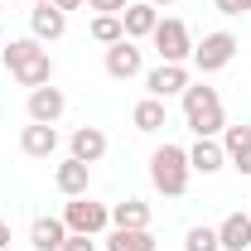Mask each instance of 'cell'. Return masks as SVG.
<instances>
[{"instance_id": "cell-1", "label": "cell", "mask_w": 251, "mask_h": 251, "mask_svg": "<svg viewBox=\"0 0 251 251\" xmlns=\"http://www.w3.org/2000/svg\"><path fill=\"white\" fill-rule=\"evenodd\" d=\"M0 58L10 68V77L20 82V87H44V82H53V58H49V49L39 44V39H10V49H0Z\"/></svg>"}, {"instance_id": "cell-2", "label": "cell", "mask_w": 251, "mask_h": 251, "mask_svg": "<svg viewBox=\"0 0 251 251\" xmlns=\"http://www.w3.org/2000/svg\"><path fill=\"white\" fill-rule=\"evenodd\" d=\"M184 121H188V130H193L198 140H218L222 130H227V111H222L218 87L188 82L184 87Z\"/></svg>"}, {"instance_id": "cell-3", "label": "cell", "mask_w": 251, "mask_h": 251, "mask_svg": "<svg viewBox=\"0 0 251 251\" xmlns=\"http://www.w3.org/2000/svg\"><path fill=\"white\" fill-rule=\"evenodd\" d=\"M188 179H193V169H188V150L184 145H169V140L155 145V155H150V184H155V193L184 198Z\"/></svg>"}, {"instance_id": "cell-4", "label": "cell", "mask_w": 251, "mask_h": 251, "mask_svg": "<svg viewBox=\"0 0 251 251\" xmlns=\"http://www.w3.org/2000/svg\"><path fill=\"white\" fill-rule=\"evenodd\" d=\"M237 49H242V44H237V34H232V29H208L198 44H193V58H188V63L208 77V73H222L227 63L237 58Z\"/></svg>"}, {"instance_id": "cell-5", "label": "cell", "mask_w": 251, "mask_h": 251, "mask_svg": "<svg viewBox=\"0 0 251 251\" xmlns=\"http://www.w3.org/2000/svg\"><path fill=\"white\" fill-rule=\"evenodd\" d=\"M150 44H155L159 63H188V58H193V34H188V25L174 20V15H159Z\"/></svg>"}, {"instance_id": "cell-6", "label": "cell", "mask_w": 251, "mask_h": 251, "mask_svg": "<svg viewBox=\"0 0 251 251\" xmlns=\"http://www.w3.org/2000/svg\"><path fill=\"white\" fill-rule=\"evenodd\" d=\"M63 227H68V232H82V237H101V232H106V227H111V208H106V203H92V198H87V193H82V198H68V203H63Z\"/></svg>"}, {"instance_id": "cell-7", "label": "cell", "mask_w": 251, "mask_h": 251, "mask_svg": "<svg viewBox=\"0 0 251 251\" xmlns=\"http://www.w3.org/2000/svg\"><path fill=\"white\" fill-rule=\"evenodd\" d=\"M106 77H116V82H130V77H140L145 73V49L135 44V39H121V44H111L106 49Z\"/></svg>"}, {"instance_id": "cell-8", "label": "cell", "mask_w": 251, "mask_h": 251, "mask_svg": "<svg viewBox=\"0 0 251 251\" xmlns=\"http://www.w3.org/2000/svg\"><path fill=\"white\" fill-rule=\"evenodd\" d=\"M25 111H29V121H39V126H58V116L68 111V97H63V87L44 82V87H34V92H29Z\"/></svg>"}, {"instance_id": "cell-9", "label": "cell", "mask_w": 251, "mask_h": 251, "mask_svg": "<svg viewBox=\"0 0 251 251\" xmlns=\"http://www.w3.org/2000/svg\"><path fill=\"white\" fill-rule=\"evenodd\" d=\"M193 82L188 77V63H159V68H150L145 73V87H150V97H184V87Z\"/></svg>"}, {"instance_id": "cell-10", "label": "cell", "mask_w": 251, "mask_h": 251, "mask_svg": "<svg viewBox=\"0 0 251 251\" xmlns=\"http://www.w3.org/2000/svg\"><path fill=\"white\" fill-rule=\"evenodd\" d=\"M218 140H222V150H227V164H232L237 174H247V179H251V121L227 126Z\"/></svg>"}, {"instance_id": "cell-11", "label": "cell", "mask_w": 251, "mask_h": 251, "mask_svg": "<svg viewBox=\"0 0 251 251\" xmlns=\"http://www.w3.org/2000/svg\"><path fill=\"white\" fill-rule=\"evenodd\" d=\"M20 150H25L29 159H53V155H58V126L29 121L25 130H20Z\"/></svg>"}, {"instance_id": "cell-12", "label": "cell", "mask_w": 251, "mask_h": 251, "mask_svg": "<svg viewBox=\"0 0 251 251\" xmlns=\"http://www.w3.org/2000/svg\"><path fill=\"white\" fill-rule=\"evenodd\" d=\"M121 25H126V39H135V44H140V39H150V34H155L159 10L150 5V0H130V5L121 10Z\"/></svg>"}, {"instance_id": "cell-13", "label": "cell", "mask_w": 251, "mask_h": 251, "mask_svg": "<svg viewBox=\"0 0 251 251\" xmlns=\"http://www.w3.org/2000/svg\"><path fill=\"white\" fill-rule=\"evenodd\" d=\"M53 184H58L63 198H82L87 193V184H92V164H82V159H63L58 169H53Z\"/></svg>"}, {"instance_id": "cell-14", "label": "cell", "mask_w": 251, "mask_h": 251, "mask_svg": "<svg viewBox=\"0 0 251 251\" xmlns=\"http://www.w3.org/2000/svg\"><path fill=\"white\" fill-rule=\"evenodd\" d=\"M68 155L82 159V164H97V159L106 155V130H97V126H77V130L68 135Z\"/></svg>"}, {"instance_id": "cell-15", "label": "cell", "mask_w": 251, "mask_h": 251, "mask_svg": "<svg viewBox=\"0 0 251 251\" xmlns=\"http://www.w3.org/2000/svg\"><path fill=\"white\" fill-rule=\"evenodd\" d=\"M29 34L39 39V44H53V39L68 34V15L53 10V5H34L29 10Z\"/></svg>"}, {"instance_id": "cell-16", "label": "cell", "mask_w": 251, "mask_h": 251, "mask_svg": "<svg viewBox=\"0 0 251 251\" xmlns=\"http://www.w3.org/2000/svg\"><path fill=\"white\" fill-rule=\"evenodd\" d=\"M188 169L193 174H218V169H227V150H222V140H193L188 145Z\"/></svg>"}, {"instance_id": "cell-17", "label": "cell", "mask_w": 251, "mask_h": 251, "mask_svg": "<svg viewBox=\"0 0 251 251\" xmlns=\"http://www.w3.org/2000/svg\"><path fill=\"white\" fill-rule=\"evenodd\" d=\"M218 242H222V251H251V218L247 213H227L218 222Z\"/></svg>"}, {"instance_id": "cell-18", "label": "cell", "mask_w": 251, "mask_h": 251, "mask_svg": "<svg viewBox=\"0 0 251 251\" xmlns=\"http://www.w3.org/2000/svg\"><path fill=\"white\" fill-rule=\"evenodd\" d=\"M63 242H68L63 218H34V227H29V251H58Z\"/></svg>"}, {"instance_id": "cell-19", "label": "cell", "mask_w": 251, "mask_h": 251, "mask_svg": "<svg viewBox=\"0 0 251 251\" xmlns=\"http://www.w3.org/2000/svg\"><path fill=\"white\" fill-rule=\"evenodd\" d=\"M106 251H155V232L150 227H111Z\"/></svg>"}, {"instance_id": "cell-20", "label": "cell", "mask_w": 251, "mask_h": 251, "mask_svg": "<svg viewBox=\"0 0 251 251\" xmlns=\"http://www.w3.org/2000/svg\"><path fill=\"white\" fill-rule=\"evenodd\" d=\"M130 121H135V130H140V135H155V130H164V126H169V111H164V101H159V97H145V101H135Z\"/></svg>"}, {"instance_id": "cell-21", "label": "cell", "mask_w": 251, "mask_h": 251, "mask_svg": "<svg viewBox=\"0 0 251 251\" xmlns=\"http://www.w3.org/2000/svg\"><path fill=\"white\" fill-rule=\"evenodd\" d=\"M111 227H150V203H145V198L111 203Z\"/></svg>"}, {"instance_id": "cell-22", "label": "cell", "mask_w": 251, "mask_h": 251, "mask_svg": "<svg viewBox=\"0 0 251 251\" xmlns=\"http://www.w3.org/2000/svg\"><path fill=\"white\" fill-rule=\"evenodd\" d=\"M87 34H92L97 44L111 49V44H121V39H126V25H121V15H97L92 25H87Z\"/></svg>"}, {"instance_id": "cell-23", "label": "cell", "mask_w": 251, "mask_h": 251, "mask_svg": "<svg viewBox=\"0 0 251 251\" xmlns=\"http://www.w3.org/2000/svg\"><path fill=\"white\" fill-rule=\"evenodd\" d=\"M184 251H222V242H218V227H188L184 232Z\"/></svg>"}, {"instance_id": "cell-24", "label": "cell", "mask_w": 251, "mask_h": 251, "mask_svg": "<svg viewBox=\"0 0 251 251\" xmlns=\"http://www.w3.org/2000/svg\"><path fill=\"white\" fill-rule=\"evenodd\" d=\"M213 10L227 15V20H237V15H251V0H213Z\"/></svg>"}, {"instance_id": "cell-25", "label": "cell", "mask_w": 251, "mask_h": 251, "mask_svg": "<svg viewBox=\"0 0 251 251\" xmlns=\"http://www.w3.org/2000/svg\"><path fill=\"white\" fill-rule=\"evenodd\" d=\"M58 251H97V237H82V232H68V242Z\"/></svg>"}, {"instance_id": "cell-26", "label": "cell", "mask_w": 251, "mask_h": 251, "mask_svg": "<svg viewBox=\"0 0 251 251\" xmlns=\"http://www.w3.org/2000/svg\"><path fill=\"white\" fill-rule=\"evenodd\" d=\"M87 5H92L97 15H121V10L130 5V0H87Z\"/></svg>"}, {"instance_id": "cell-27", "label": "cell", "mask_w": 251, "mask_h": 251, "mask_svg": "<svg viewBox=\"0 0 251 251\" xmlns=\"http://www.w3.org/2000/svg\"><path fill=\"white\" fill-rule=\"evenodd\" d=\"M49 5H53V10H63V15H68V10H82V0H49Z\"/></svg>"}, {"instance_id": "cell-28", "label": "cell", "mask_w": 251, "mask_h": 251, "mask_svg": "<svg viewBox=\"0 0 251 251\" xmlns=\"http://www.w3.org/2000/svg\"><path fill=\"white\" fill-rule=\"evenodd\" d=\"M5 247H10V222L0 218V251H5Z\"/></svg>"}, {"instance_id": "cell-29", "label": "cell", "mask_w": 251, "mask_h": 251, "mask_svg": "<svg viewBox=\"0 0 251 251\" xmlns=\"http://www.w3.org/2000/svg\"><path fill=\"white\" fill-rule=\"evenodd\" d=\"M150 5H155V10H159V5H174V0H150Z\"/></svg>"}, {"instance_id": "cell-30", "label": "cell", "mask_w": 251, "mask_h": 251, "mask_svg": "<svg viewBox=\"0 0 251 251\" xmlns=\"http://www.w3.org/2000/svg\"><path fill=\"white\" fill-rule=\"evenodd\" d=\"M247 218H251V208H247Z\"/></svg>"}, {"instance_id": "cell-31", "label": "cell", "mask_w": 251, "mask_h": 251, "mask_svg": "<svg viewBox=\"0 0 251 251\" xmlns=\"http://www.w3.org/2000/svg\"><path fill=\"white\" fill-rule=\"evenodd\" d=\"M5 251H15V247H5Z\"/></svg>"}, {"instance_id": "cell-32", "label": "cell", "mask_w": 251, "mask_h": 251, "mask_svg": "<svg viewBox=\"0 0 251 251\" xmlns=\"http://www.w3.org/2000/svg\"><path fill=\"white\" fill-rule=\"evenodd\" d=\"M29 5H34V0H29Z\"/></svg>"}]
</instances>
